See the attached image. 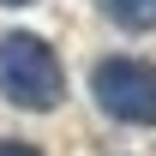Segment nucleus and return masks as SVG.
<instances>
[{"mask_svg":"<svg viewBox=\"0 0 156 156\" xmlns=\"http://www.w3.org/2000/svg\"><path fill=\"white\" fill-rule=\"evenodd\" d=\"M0 96L24 108V114H48L66 96V66L42 36L30 30H6L0 36Z\"/></svg>","mask_w":156,"mask_h":156,"instance_id":"nucleus-1","label":"nucleus"},{"mask_svg":"<svg viewBox=\"0 0 156 156\" xmlns=\"http://www.w3.org/2000/svg\"><path fill=\"white\" fill-rule=\"evenodd\" d=\"M90 96L120 126H156V66L132 54H108L90 72Z\"/></svg>","mask_w":156,"mask_h":156,"instance_id":"nucleus-2","label":"nucleus"},{"mask_svg":"<svg viewBox=\"0 0 156 156\" xmlns=\"http://www.w3.org/2000/svg\"><path fill=\"white\" fill-rule=\"evenodd\" d=\"M120 30H156V0H96Z\"/></svg>","mask_w":156,"mask_h":156,"instance_id":"nucleus-3","label":"nucleus"},{"mask_svg":"<svg viewBox=\"0 0 156 156\" xmlns=\"http://www.w3.org/2000/svg\"><path fill=\"white\" fill-rule=\"evenodd\" d=\"M0 156H42L36 144H18V138H0Z\"/></svg>","mask_w":156,"mask_h":156,"instance_id":"nucleus-4","label":"nucleus"},{"mask_svg":"<svg viewBox=\"0 0 156 156\" xmlns=\"http://www.w3.org/2000/svg\"><path fill=\"white\" fill-rule=\"evenodd\" d=\"M0 6H30V0H0Z\"/></svg>","mask_w":156,"mask_h":156,"instance_id":"nucleus-5","label":"nucleus"}]
</instances>
